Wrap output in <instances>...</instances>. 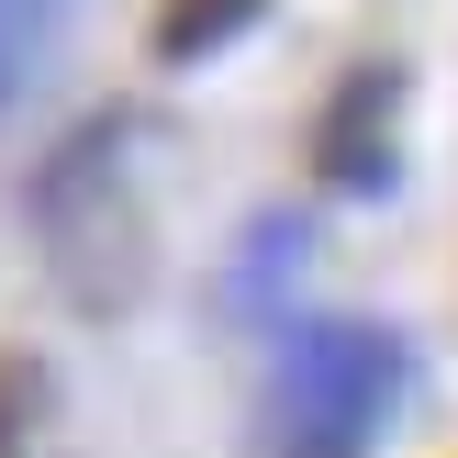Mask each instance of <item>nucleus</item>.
Listing matches in <instances>:
<instances>
[{
  "instance_id": "f03ea898",
  "label": "nucleus",
  "mask_w": 458,
  "mask_h": 458,
  "mask_svg": "<svg viewBox=\"0 0 458 458\" xmlns=\"http://www.w3.org/2000/svg\"><path fill=\"white\" fill-rule=\"evenodd\" d=\"M392 403H403V347L380 325H358V313L302 325L280 347V380H268L258 458H369Z\"/></svg>"
},
{
  "instance_id": "39448f33",
  "label": "nucleus",
  "mask_w": 458,
  "mask_h": 458,
  "mask_svg": "<svg viewBox=\"0 0 458 458\" xmlns=\"http://www.w3.org/2000/svg\"><path fill=\"white\" fill-rule=\"evenodd\" d=\"M0 458H45V369L0 358Z\"/></svg>"
},
{
  "instance_id": "7ed1b4c3",
  "label": "nucleus",
  "mask_w": 458,
  "mask_h": 458,
  "mask_svg": "<svg viewBox=\"0 0 458 458\" xmlns=\"http://www.w3.org/2000/svg\"><path fill=\"white\" fill-rule=\"evenodd\" d=\"M392 67H358L347 89H335V112H325V179L335 191H380L392 179Z\"/></svg>"
},
{
  "instance_id": "f257e3e1",
  "label": "nucleus",
  "mask_w": 458,
  "mask_h": 458,
  "mask_svg": "<svg viewBox=\"0 0 458 458\" xmlns=\"http://www.w3.org/2000/svg\"><path fill=\"white\" fill-rule=\"evenodd\" d=\"M34 246L79 313H123L146 291V191H134V123L101 112L34 168Z\"/></svg>"
},
{
  "instance_id": "20e7f679",
  "label": "nucleus",
  "mask_w": 458,
  "mask_h": 458,
  "mask_svg": "<svg viewBox=\"0 0 458 458\" xmlns=\"http://www.w3.org/2000/svg\"><path fill=\"white\" fill-rule=\"evenodd\" d=\"M258 12H268V0H157V56H168V67H201V56H224Z\"/></svg>"
}]
</instances>
